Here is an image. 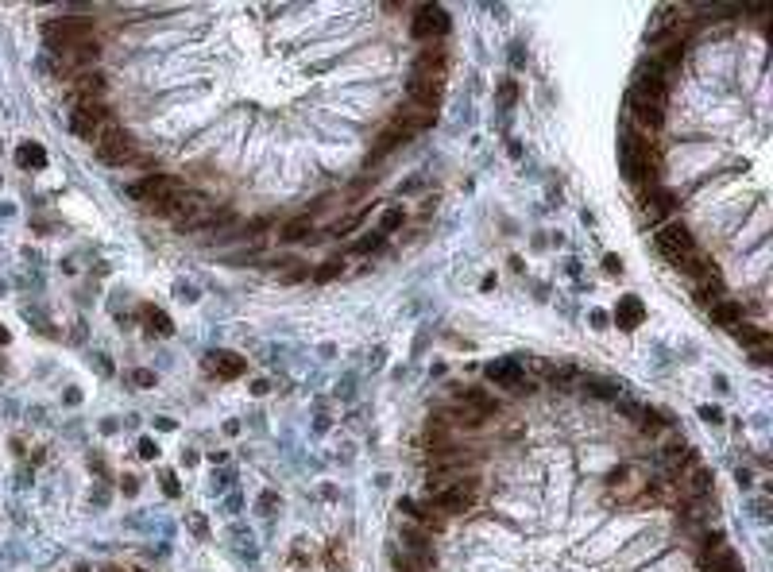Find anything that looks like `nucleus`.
<instances>
[{"label": "nucleus", "instance_id": "13d9d810", "mask_svg": "<svg viewBox=\"0 0 773 572\" xmlns=\"http://www.w3.org/2000/svg\"><path fill=\"white\" fill-rule=\"evenodd\" d=\"M101 572H135V569H128V564H105Z\"/></svg>", "mask_w": 773, "mask_h": 572}, {"label": "nucleus", "instance_id": "37998d69", "mask_svg": "<svg viewBox=\"0 0 773 572\" xmlns=\"http://www.w3.org/2000/svg\"><path fill=\"white\" fill-rule=\"evenodd\" d=\"M700 418L711 421V426H720V421H723V410H720V406H700Z\"/></svg>", "mask_w": 773, "mask_h": 572}, {"label": "nucleus", "instance_id": "dca6fc26", "mask_svg": "<svg viewBox=\"0 0 773 572\" xmlns=\"http://www.w3.org/2000/svg\"><path fill=\"white\" fill-rule=\"evenodd\" d=\"M244 367H248V360L236 356V352H209L205 356V371L216 379H240Z\"/></svg>", "mask_w": 773, "mask_h": 572}, {"label": "nucleus", "instance_id": "bb28decb", "mask_svg": "<svg viewBox=\"0 0 773 572\" xmlns=\"http://www.w3.org/2000/svg\"><path fill=\"white\" fill-rule=\"evenodd\" d=\"M731 337L738 340V344H747V348H762V344H770V333L765 329H754V325L738 321L735 329H731Z\"/></svg>", "mask_w": 773, "mask_h": 572}, {"label": "nucleus", "instance_id": "bf43d9fd", "mask_svg": "<svg viewBox=\"0 0 773 572\" xmlns=\"http://www.w3.org/2000/svg\"><path fill=\"white\" fill-rule=\"evenodd\" d=\"M0 344H8V329L4 325H0Z\"/></svg>", "mask_w": 773, "mask_h": 572}, {"label": "nucleus", "instance_id": "4c0bfd02", "mask_svg": "<svg viewBox=\"0 0 773 572\" xmlns=\"http://www.w3.org/2000/svg\"><path fill=\"white\" fill-rule=\"evenodd\" d=\"M499 101H503L507 108L518 101V85H514V78H503V81H499Z\"/></svg>", "mask_w": 773, "mask_h": 572}, {"label": "nucleus", "instance_id": "f03ea898", "mask_svg": "<svg viewBox=\"0 0 773 572\" xmlns=\"http://www.w3.org/2000/svg\"><path fill=\"white\" fill-rule=\"evenodd\" d=\"M479 491H484L479 476L468 472V476H457L452 483H445V487H433V491L425 495V503H430L433 510H441L445 519H464V514H472V510L479 507Z\"/></svg>", "mask_w": 773, "mask_h": 572}, {"label": "nucleus", "instance_id": "f704fd0d", "mask_svg": "<svg viewBox=\"0 0 773 572\" xmlns=\"http://www.w3.org/2000/svg\"><path fill=\"white\" fill-rule=\"evenodd\" d=\"M402 221H406V213H402V205H391L383 213V221H379V233H395V228H402Z\"/></svg>", "mask_w": 773, "mask_h": 572}, {"label": "nucleus", "instance_id": "3c124183", "mask_svg": "<svg viewBox=\"0 0 773 572\" xmlns=\"http://www.w3.org/2000/svg\"><path fill=\"white\" fill-rule=\"evenodd\" d=\"M155 426H159L162 433H174V429H178V421H174V418H155Z\"/></svg>", "mask_w": 773, "mask_h": 572}, {"label": "nucleus", "instance_id": "c85d7f7f", "mask_svg": "<svg viewBox=\"0 0 773 572\" xmlns=\"http://www.w3.org/2000/svg\"><path fill=\"white\" fill-rule=\"evenodd\" d=\"M696 302H700V305L723 302V283H720V275H711V278H704V283H696Z\"/></svg>", "mask_w": 773, "mask_h": 572}, {"label": "nucleus", "instance_id": "c03bdc74", "mask_svg": "<svg viewBox=\"0 0 773 572\" xmlns=\"http://www.w3.org/2000/svg\"><path fill=\"white\" fill-rule=\"evenodd\" d=\"M174 290H178V298H182V302H198V290H194L189 283H178Z\"/></svg>", "mask_w": 773, "mask_h": 572}, {"label": "nucleus", "instance_id": "f3484780", "mask_svg": "<svg viewBox=\"0 0 773 572\" xmlns=\"http://www.w3.org/2000/svg\"><path fill=\"white\" fill-rule=\"evenodd\" d=\"M580 391L592 394V398H603V403H615L622 398V379H607V376H580Z\"/></svg>", "mask_w": 773, "mask_h": 572}, {"label": "nucleus", "instance_id": "6ab92c4d", "mask_svg": "<svg viewBox=\"0 0 773 572\" xmlns=\"http://www.w3.org/2000/svg\"><path fill=\"white\" fill-rule=\"evenodd\" d=\"M673 271H681V275L696 278V283H704V278L715 275V267H711L708 255H700V251H688V255H681V260H673Z\"/></svg>", "mask_w": 773, "mask_h": 572}, {"label": "nucleus", "instance_id": "4468645a", "mask_svg": "<svg viewBox=\"0 0 773 572\" xmlns=\"http://www.w3.org/2000/svg\"><path fill=\"white\" fill-rule=\"evenodd\" d=\"M445 70H449V51L441 43H425L414 58V74H422V78H445Z\"/></svg>", "mask_w": 773, "mask_h": 572}, {"label": "nucleus", "instance_id": "393cba45", "mask_svg": "<svg viewBox=\"0 0 773 572\" xmlns=\"http://www.w3.org/2000/svg\"><path fill=\"white\" fill-rule=\"evenodd\" d=\"M615 325L619 329H638L642 325V302L638 298H619V305H615Z\"/></svg>", "mask_w": 773, "mask_h": 572}, {"label": "nucleus", "instance_id": "9d476101", "mask_svg": "<svg viewBox=\"0 0 773 572\" xmlns=\"http://www.w3.org/2000/svg\"><path fill=\"white\" fill-rule=\"evenodd\" d=\"M128 194L135 197V201H144V205H155V201H162V197L178 194V178H171V174H159V170H151V174H144V178L135 182Z\"/></svg>", "mask_w": 773, "mask_h": 572}, {"label": "nucleus", "instance_id": "7ed1b4c3", "mask_svg": "<svg viewBox=\"0 0 773 572\" xmlns=\"http://www.w3.org/2000/svg\"><path fill=\"white\" fill-rule=\"evenodd\" d=\"M43 39L51 54H66L93 39V19H51V24H43Z\"/></svg>", "mask_w": 773, "mask_h": 572}, {"label": "nucleus", "instance_id": "0eeeda50", "mask_svg": "<svg viewBox=\"0 0 773 572\" xmlns=\"http://www.w3.org/2000/svg\"><path fill=\"white\" fill-rule=\"evenodd\" d=\"M449 12L441 8V4H422V8L414 12V19H410V31H414V39H425V43H433V39H441V35H449Z\"/></svg>", "mask_w": 773, "mask_h": 572}, {"label": "nucleus", "instance_id": "58836bf2", "mask_svg": "<svg viewBox=\"0 0 773 572\" xmlns=\"http://www.w3.org/2000/svg\"><path fill=\"white\" fill-rule=\"evenodd\" d=\"M128 379H132V383L139 387V391H147V387H155V371H147V367H135V371H132V376H128Z\"/></svg>", "mask_w": 773, "mask_h": 572}, {"label": "nucleus", "instance_id": "20e7f679", "mask_svg": "<svg viewBox=\"0 0 773 572\" xmlns=\"http://www.w3.org/2000/svg\"><path fill=\"white\" fill-rule=\"evenodd\" d=\"M108 120H112L108 105H101V101H78V108L70 112V132L85 143H97L108 132Z\"/></svg>", "mask_w": 773, "mask_h": 572}, {"label": "nucleus", "instance_id": "a18cd8bd", "mask_svg": "<svg viewBox=\"0 0 773 572\" xmlns=\"http://www.w3.org/2000/svg\"><path fill=\"white\" fill-rule=\"evenodd\" d=\"M607 321H611V313H603V310H592V329H607Z\"/></svg>", "mask_w": 773, "mask_h": 572}, {"label": "nucleus", "instance_id": "2f4dec72", "mask_svg": "<svg viewBox=\"0 0 773 572\" xmlns=\"http://www.w3.org/2000/svg\"><path fill=\"white\" fill-rule=\"evenodd\" d=\"M16 159H19V167H46V151L39 143H24L16 151Z\"/></svg>", "mask_w": 773, "mask_h": 572}, {"label": "nucleus", "instance_id": "a19ab883", "mask_svg": "<svg viewBox=\"0 0 773 572\" xmlns=\"http://www.w3.org/2000/svg\"><path fill=\"white\" fill-rule=\"evenodd\" d=\"M135 448H139V456H144V460H155V456H159V445H155L151 437H139V445H135Z\"/></svg>", "mask_w": 773, "mask_h": 572}, {"label": "nucleus", "instance_id": "9b49d317", "mask_svg": "<svg viewBox=\"0 0 773 572\" xmlns=\"http://www.w3.org/2000/svg\"><path fill=\"white\" fill-rule=\"evenodd\" d=\"M441 93H445V78H422V74H414V78L406 81V97L414 101V108H422V112H437Z\"/></svg>", "mask_w": 773, "mask_h": 572}, {"label": "nucleus", "instance_id": "8fccbe9b", "mask_svg": "<svg viewBox=\"0 0 773 572\" xmlns=\"http://www.w3.org/2000/svg\"><path fill=\"white\" fill-rule=\"evenodd\" d=\"M735 480H738V487H750V483H754V476H750V468H738Z\"/></svg>", "mask_w": 773, "mask_h": 572}, {"label": "nucleus", "instance_id": "c756f323", "mask_svg": "<svg viewBox=\"0 0 773 572\" xmlns=\"http://www.w3.org/2000/svg\"><path fill=\"white\" fill-rule=\"evenodd\" d=\"M341 275H344V255H329V260L314 271L317 283H333V278H341Z\"/></svg>", "mask_w": 773, "mask_h": 572}, {"label": "nucleus", "instance_id": "e433bc0d", "mask_svg": "<svg viewBox=\"0 0 773 572\" xmlns=\"http://www.w3.org/2000/svg\"><path fill=\"white\" fill-rule=\"evenodd\" d=\"M630 483H634V480H630V468L627 464H619V468H611V472H607V487H630Z\"/></svg>", "mask_w": 773, "mask_h": 572}, {"label": "nucleus", "instance_id": "7c9ffc66", "mask_svg": "<svg viewBox=\"0 0 773 572\" xmlns=\"http://www.w3.org/2000/svg\"><path fill=\"white\" fill-rule=\"evenodd\" d=\"M549 383H553V387H561V391H568V383H580V371H576L572 364L549 367Z\"/></svg>", "mask_w": 773, "mask_h": 572}, {"label": "nucleus", "instance_id": "864d4df0", "mask_svg": "<svg viewBox=\"0 0 773 572\" xmlns=\"http://www.w3.org/2000/svg\"><path fill=\"white\" fill-rule=\"evenodd\" d=\"M603 263H607V271H611V275H619V271H622V260H619V255H607Z\"/></svg>", "mask_w": 773, "mask_h": 572}, {"label": "nucleus", "instance_id": "ddd939ff", "mask_svg": "<svg viewBox=\"0 0 773 572\" xmlns=\"http://www.w3.org/2000/svg\"><path fill=\"white\" fill-rule=\"evenodd\" d=\"M638 209H642V217H646L649 224H657V221H665L669 213H677V194H673V190H661V186L642 190V194H638Z\"/></svg>", "mask_w": 773, "mask_h": 572}, {"label": "nucleus", "instance_id": "2eb2a0df", "mask_svg": "<svg viewBox=\"0 0 773 572\" xmlns=\"http://www.w3.org/2000/svg\"><path fill=\"white\" fill-rule=\"evenodd\" d=\"M484 376H487V383H495V387L518 391V383L526 379V367H522L518 360H495V364L484 367Z\"/></svg>", "mask_w": 773, "mask_h": 572}, {"label": "nucleus", "instance_id": "6e6d98bb", "mask_svg": "<svg viewBox=\"0 0 773 572\" xmlns=\"http://www.w3.org/2000/svg\"><path fill=\"white\" fill-rule=\"evenodd\" d=\"M267 391H271L267 379H255V383H252V394H267Z\"/></svg>", "mask_w": 773, "mask_h": 572}, {"label": "nucleus", "instance_id": "f257e3e1", "mask_svg": "<svg viewBox=\"0 0 773 572\" xmlns=\"http://www.w3.org/2000/svg\"><path fill=\"white\" fill-rule=\"evenodd\" d=\"M619 162H622V178L638 190V194L642 190H654L657 182H661V151H657L649 140L634 135L630 128L619 135Z\"/></svg>", "mask_w": 773, "mask_h": 572}, {"label": "nucleus", "instance_id": "423d86ee", "mask_svg": "<svg viewBox=\"0 0 773 572\" xmlns=\"http://www.w3.org/2000/svg\"><path fill=\"white\" fill-rule=\"evenodd\" d=\"M93 151H97V159L108 162V167H128V162L135 159V140H132V132H124V128H108V132L93 143Z\"/></svg>", "mask_w": 773, "mask_h": 572}, {"label": "nucleus", "instance_id": "5fc2aeb1", "mask_svg": "<svg viewBox=\"0 0 773 572\" xmlns=\"http://www.w3.org/2000/svg\"><path fill=\"white\" fill-rule=\"evenodd\" d=\"M90 499H93V503H97V507H105V503H108V491H105V487H97V491H93V495H90Z\"/></svg>", "mask_w": 773, "mask_h": 572}, {"label": "nucleus", "instance_id": "cd10ccee", "mask_svg": "<svg viewBox=\"0 0 773 572\" xmlns=\"http://www.w3.org/2000/svg\"><path fill=\"white\" fill-rule=\"evenodd\" d=\"M406 140H414V135H406L402 128H395V124H391V128H386L383 135H379V143H375V159H383V155H391V151H395V147H402Z\"/></svg>", "mask_w": 773, "mask_h": 572}, {"label": "nucleus", "instance_id": "a211bd4d", "mask_svg": "<svg viewBox=\"0 0 773 572\" xmlns=\"http://www.w3.org/2000/svg\"><path fill=\"white\" fill-rule=\"evenodd\" d=\"M108 90V81L101 70H81L78 78H74V97L78 101H101Z\"/></svg>", "mask_w": 773, "mask_h": 572}, {"label": "nucleus", "instance_id": "b1692460", "mask_svg": "<svg viewBox=\"0 0 773 572\" xmlns=\"http://www.w3.org/2000/svg\"><path fill=\"white\" fill-rule=\"evenodd\" d=\"M708 313H711V321L720 325V329L731 333L738 321H742V302H731V298H723V302L708 305Z\"/></svg>", "mask_w": 773, "mask_h": 572}, {"label": "nucleus", "instance_id": "4d7b16f0", "mask_svg": "<svg viewBox=\"0 0 773 572\" xmlns=\"http://www.w3.org/2000/svg\"><path fill=\"white\" fill-rule=\"evenodd\" d=\"M90 468H93L97 476H105V460H101V456H90Z\"/></svg>", "mask_w": 773, "mask_h": 572}, {"label": "nucleus", "instance_id": "412c9836", "mask_svg": "<svg viewBox=\"0 0 773 572\" xmlns=\"http://www.w3.org/2000/svg\"><path fill=\"white\" fill-rule=\"evenodd\" d=\"M700 564H704L708 572H742V557H738L731 546H720L715 553L700 557Z\"/></svg>", "mask_w": 773, "mask_h": 572}, {"label": "nucleus", "instance_id": "ea45409f", "mask_svg": "<svg viewBox=\"0 0 773 572\" xmlns=\"http://www.w3.org/2000/svg\"><path fill=\"white\" fill-rule=\"evenodd\" d=\"M329 564H333V572H344V546H341V541L329 546Z\"/></svg>", "mask_w": 773, "mask_h": 572}, {"label": "nucleus", "instance_id": "aec40b11", "mask_svg": "<svg viewBox=\"0 0 773 572\" xmlns=\"http://www.w3.org/2000/svg\"><path fill=\"white\" fill-rule=\"evenodd\" d=\"M711 480H715V476H711V468L708 464H696V468H688V476H681V480H677V487H681V491H688L696 499V495H711Z\"/></svg>", "mask_w": 773, "mask_h": 572}, {"label": "nucleus", "instance_id": "473e14b6", "mask_svg": "<svg viewBox=\"0 0 773 572\" xmlns=\"http://www.w3.org/2000/svg\"><path fill=\"white\" fill-rule=\"evenodd\" d=\"M144 317L151 321V333H159V337H171V333H174L171 317H167L162 310H155V305H144Z\"/></svg>", "mask_w": 773, "mask_h": 572}, {"label": "nucleus", "instance_id": "4be33fe9", "mask_svg": "<svg viewBox=\"0 0 773 572\" xmlns=\"http://www.w3.org/2000/svg\"><path fill=\"white\" fill-rule=\"evenodd\" d=\"M433 117H437V112H422V108H398V112H395V128H402L406 135H414V132H425V128H433Z\"/></svg>", "mask_w": 773, "mask_h": 572}, {"label": "nucleus", "instance_id": "c9c22d12", "mask_svg": "<svg viewBox=\"0 0 773 572\" xmlns=\"http://www.w3.org/2000/svg\"><path fill=\"white\" fill-rule=\"evenodd\" d=\"M302 278H309V263H298V267H287V271L279 275V283L294 286V283H302Z\"/></svg>", "mask_w": 773, "mask_h": 572}, {"label": "nucleus", "instance_id": "09e8293b", "mask_svg": "<svg viewBox=\"0 0 773 572\" xmlns=\"http://www.w3.org/2000/svg\"><path fill=\"white\" fill-rule=\"evenodd\" d=\"M189 526H194V534H198V537H209V526H205V519H198V514H194V519H189Z\"/></svg>", "mask_w": 773, "mask_h": 572}, {"label": "nucleus", "instance_id": "603ef678", "mask_svg": "<svg viewBox=\"0 0 773 572\" xmlns=\"http://www.w3.org/2000/svg\"><path fill=\"white\" fill-rule=\"evenodd\" d=\"M62 403H66V406H78V403H81V391H78V387H70V391L62 394Z\"/></svg>", "mask_w": 773, "mask_h": 572}, {"label": "nucleus", "instance_id": "79ce46f5", "mask_svg": "<svg viewBox=\"0 0 773 572\" xmlns=\"http://www.w3.org/2000/svg\"><path fill=\"white\" fill-rule=\"evenodd\" d=\"M159 480H162V491H167V495L174 499V495H178V476H174V472H162Z\"/></svg>", "mask_w": 773, "mask_h": 572}, {"label": "nucleus", "instance_id": "de8ad7c7", "mask_svg": "<svg viewBox=\"0 0 773 572\" xmlns=\"http://www.w3.org/2000/svg\"><path fill=\"white\" fill-rule=\"evenodd\" d=\"M275 503H279V495H275V491H263L260 495V510H267V514H271V507H275Z\"/></svg>", "mask_w": 773, "mask_h": 572}, {"label": "nucleus", "instance_id": "f8f14e48", "mask_svg": "<svg viewBox=\"0 0 773 572\" xmlns=\"http://www.w3.org/2000/svg\"><path fill=\"white\" fill-rule=\"evenodd\" d=\"M452 398L464 403L468 410H476L479 418H495V414H503V398L491 394L487 387H452Z\"/></svg>", "mask_w": 773, "mask_h": 572}, {"label": "nucleus", "instance_id": "5701e85b", "mask_svg": "<svg viewBox=\"0 0 773 572\" xmlns=\"http://www.w3.org/2000/svg\"><path fill=\"white\" fill-rule=\"evenodd\" d=\"M638 429H642V433H649V437H661V433H669V429H673V418H669L665 410H657V406H642Z\"/></svg>", "mask_w": 773, "mask_h": 572}, {"label": "nucleus", "instance_id": "a878e982", "mask_svg": "<svg viewBox=\"0 0 773 572\" xmlns=\"http://www.w3.org/2000/svg\"><path fill=\"white\" fill-rule=\"evenodd\" d=\"M309 233H314V217L302 213V217H294V221H287L279 228V244H298V240H306Z\"/></svg>", "mask_w": 773, "mask_h": 572}, {"label": "nucleus", "instance_id": "39448f33", "mask_svg": "<svg viewBox=\"0 0 773 572\" xmlns=\"http://www.w3.org/2000/svg\"><path fill=\"white\" fill-rule=\"evenodd\" d=\"M665 108L669 105L646 97V93L634 90V85L627 90V117H630V124H638L642 132H661V128H665Z\"/></svg>", "mask_w": 773, "mask_h": 572}, {"label": "nucleus", "instance_id": "1a4fd4ad", "mask_svg": "<svg viewBox=\"0 0 773 572\" xmlns=\"http://www.w3.org/2000/svg\"><path fill=\"white\" fill-rule=\"evenodd\" d=\"M398 541H402L406 553H414V557H422V561L437 564V546H433V534L425 526L402 519V522H398Z\"/></svg>", "mask_w": 773, "mask_h": 572}, {"label": "nucleus", "instance_id": "72a5a7b5", "mask_svg": "<svg viewBox=\"0 0 773 572\" xmlns=\"http://www.w3.org/2000/svg\"><path fill=\"white\" fill-rule=\"evenodd\" d=\"M383 244H386L383 233H368V236H360V240L352 244V251H356V255H375V251H383Z\"/></svg>", "mask_w": 773, "mask_h": 572}, {"label": "nucleus", "instance_id": "49530a36", "mask_svg": "<svg viewBox=\"0 0 773 572\" xmlns=\"http://www.w3.org/2000/svg\"><path fill=\"white\" fill-rule=\"evenodd\" d=\"M120 491H124V495H135V491H139V480H135V476H124V480H120Z\"/></svg>", "mask_w": 773, "mask_h": 572}, {"label": "nucleus", "instance_id": "6e6552de", "mask_svg": "<svg viewBox=\"0 0 773 572\" xmlns=\"http://www.w3.org/2000/svg\"><path fill=\"white\" fill-rule=\"evenodd\" d=\"M654 244H657V251H661V255H665L669 263H673V260H681V255H688V251H696L693 233H688V228H684L681 221L661 224V233L654 236Z\"/></svg>", "mask_w": 773, "mask_h": 572}]
</instances>
